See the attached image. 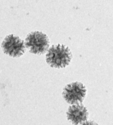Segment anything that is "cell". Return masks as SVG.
Masks as SVG:
<instances>
[{"mask_svg":"<svg viewBox=\"0 0 113 125\" xmlns=\"http://www.w3.org/2000/svg\"><path fill=\"white\" fill-rule=\"evenodd\" d=\"M86 92L85 85L82 83L76 82L66 85L64 89L62 95L67 103L74 105L82 103Z\"/></svg>","mask_w":113,"mask_h":125,"instance_id":"cell-4","label":"cell"},{"mask_svg":"<svg viewBox=\"0 0 113 125\" xmlns=\"http://www.w3.org/2000/svg\"><path fill=\"white\" fill-rule=\"evenodd\" d=\"M72 55L68 47L57 44L53 45L46 55V61L53 68H63L70 63Z\"/></svg>","mask_w":113,"mask_h":125,"instance_id":"cell-1","label":"cell"},{"mask_svg":"<svg viewBox=\"0 0 113 125\" xmlns=\"http://www.w3.org/2000/svg\"><path fill=\"white\" fill-rule=\"evenodd\" d=\"M24 41L13 34L6 36L2 43V48L6 54L13 58L20 57L26 51Z\"/></svg>","mask_w":113,"mask_h":125,"instance_id":"cell-3","label":"cell"},{"mask_svg":"<svg viewBox=\"0 0 113 125\" xmlns=\"http://www.w3.org/2000/svg\"><path fill=\"white\" fill-rule=\"evenodd\" d=\"M68 120L73 124L78 125L84 122L88 118V112L82 104H76L70 106L66 113Z\"/></svg>","mask_w":113,"mask_h":125,"instance_id":"cell-5","label":"cell"},{"mask_svg":"<svg viewBox=\"0 0 113 125\" xmlns=\"http://www.w3.org/2000/svg\"><path fill=\"white\" fill-rule=\"evenodd\" d=\"M49 39L47 35L39 31L30 32L27 35L25 44L29 51L35 54H43L49 47Z\"/></svg>","mask_w":113,"mask_h":125,"instance_id":"cell-2","label":"cell"}]
</instances>
